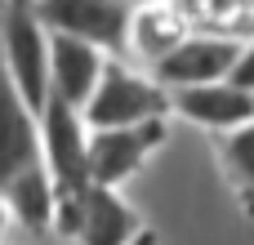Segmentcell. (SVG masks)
<instances>
[{"instance_id":"cell-1","label":"cell","mask_w":254,"mask_h":245,"mask_svg":"<svg viewBox=\"0 0 254 245\" xmlns=\"http://www.w3.org/2000/svg\"><path fill=\"white\" fill-rule=\"evenodd\" d=\"M0 27H4V62H9V80L13 94L40 116L54 85H49V49L54 36L36 13V0H4L0 9Z\"/></svg>"},{"instance_id":"cell-2","label":"cell","mask_w":254,"mask_h":245,"mask_svg":"<svg viewBox=\"0 0 254 245\" xmlns=\"http://www.w3.org/2000/svg\"><path fill=\"white\" fill-rule=\"evenodd\" d=\"M89 125H85V112L58 94H49L45 112H40V143H45V165L54 174V187H58V201H76L94 187V174H89Z\"/></svg>"},{"instance_id":"cell-3","label":"cell","mask_w":254,"mask_h":245,"mask_svg":"<svg viewBox=\"0 0 254 245\" xmlns=\"http://www.w3.org/2000/svg\"><path fill=\"white\" fill-rule=\"evenodd\" d=\"M170 107H174V94H165L161 80H147V76L129 71L125 62H107L103 85L85 103V125L89 129H129V125L165 121Z\"/></svg>"},{"instance_id":"cell-4","label":"cell","mask_w":254,"mask_h":245,"mask_svg":"<svg viewBox=\"0 0 254 245\" xmlns=\"http://www.w3.org/2000/svg\"><path fill=\"white\" fill-rule=\"evenodd\" d=\"M58 237H76L80 245H134L147 228L143 219L116 196V187H89L76 201H58V219H54Z\"/></svg>"},{"instance_id":"cell-5","label":"cell","mask_w":254,"mask_h":245,"mask_svg":"<svg viewBox=\"0 0 254 245\" xmlns=\"http://www.w3.org/2000/svg\"><path fill=\"white\" fill-rule=\"evenodd\" d=\"M36 13L49 36H76L107 54H121L129 45L138 9L125 0H36Z\"/></svg>"},{"instance_id":"cell-6","label":"cell","mask_w":254,"mask_h":245,"mask_svg":"<svg viewBox=\"0 0 254 245\" xmlns=\"http://www.w3.org/2000/svg\"><path fill=\"white\" fill-rule=\"evenodd\" d=\"M241 45L228 36H188L170 58H161L152 71L165 89H196V85H219L232 80L237 62H241Z\"/></svg>"},{"instance_id":"cell-7","label":"cell","mask_w":254,"mask_h":245,"mask_svg":"<svg viewBox=\"0 0 254 245\" xmlns=\"http://www.w3.org/2000/svg\"><path fill=\"white\" fill-rule=\"evenodd\" d=\"M165 143V121L129 125V129H94L89 134V174L98 187H121L156 147Z\"/></svg>"},{"instance_id":"cell-8","label":"cell","mask_w":254,"mask_h":245,"mask_svg":"<svg viewBox=\"0 0 254 245\" xmlns=\"http://www.w3.org/2000/svg\"><path fill=\"white\" fill-rule=\"evenodd\" d=\"M174 112L188 116V121L201 125V129L232 134V129L254 125V94L241 89V85H232V80L196 85V89H174Z\"/></svg>"},{"instance_id":"cell-9","label":"cell","mask_w":254,"mask_h":245,"mask_svg":"<svg viewBox=\"0 0 254 245\" xmlns=\"http://www.w3.org/2000/svg\"><path fill=\"white\" fill-rule=\"evenodd\" d=\"M103 54L107 49H98L89 40L54 36V49H49V85H54V94L85 112V103L94 98V89L103 85V71H107Z\"/></svg>"},{"instance_id":"cell-10","label":"cell","mask_w":254,"mask_h":245,"mask_svg":"<svg viewBox=\"0 0 254 245\" xmlns=\"http://www.w3.org/2000/svg\"><path fill=\"white\" fill-rule=\"evenodd\" d=\"M0 192H4V205L9 214L27 228V232H49L54 219H58V187H54V174L49 165H27L18 174H4L0 179Z\"/></svg>"},{"instance_id":"cell-11","label":"cell","mask_w":254,"mask_h":245,"mask_svg":"<svg viewBox=\"0 0 254 245\" xmlns=\"http://www.w3.org/2000/svg\"><path fill=\"white\" fill-rule=\"evenodd\" d=\"M188 40V27H183V13L174 9H161V4H143L134 13V31H129V45L138 58H147L152 67L161 58H170L179 45Z\"/></svg>"},{"instance_id":"cell-12","label":"cell","mask_w":254,"mask_h":245,"mask_svg":"<svg viewBox=\"0 0 254 245\" xmlns=\"http://www.w3.org/2000/svg\"><path fill=\"white\" fill-rule=\"evenodd\" d=\"M36 121H40V116H36V112H31V107H27L18 94H9V134H4V161H0V179L45 161V156H40V147H36Z\"/></svg>"},{"instance_id":"cell-13","label":"cell","mask_w":254,"mask_h":245,"mask_svg":"<svg viewBox=\"0 0 254 245\" xmlns=\"http://www.w3.org/2000/svg\"><path fill=\"white\" fill-rule=\"evenodd\" d=\"M219 156H223V170L246 205V214L254 219V125L246 129H232V134H219Z\"/></svg>"},{"instance_id":"cell-14","label":"cell","mask_w":254,"mask_h":245,"mask_svg":"<svg viewBox=\"0 0 254 245\" xmlns=\"http://www.w3.org/2000/svg\"><path fill=\"white\" fill-rule=\"evenodd\" d=\"M232 85H241V89L254 94V45L241 54V62H237V71H232Z\"/></svg>"},{"instance_id":"cell-15","label":"cell","mask_w":254,"mask_h":245,"mask_svg":"<svg viewBox=\"0 0 254 245\" xmlns=\"http://www.w3.org/2000/svg\"><path fill=\"white\" fill-rule=\"evenodd\" d=\"M134 245H156V232L147 228V232H143V237H138V241H134Z\"/></svg>"},{"instance_id":"cell-16","label":"cell","mask_w":254,"mask_h":245,"mask_svg":"<svg viewBox=\"0 0 254 245\" xmlns=\"http://www.w3.org/2000/svg\"><path fill=\"white\" fill-rule=\"evenodd\" d=\"M125 4H152V0H125Z\"/></svg>"}]
</instances>
